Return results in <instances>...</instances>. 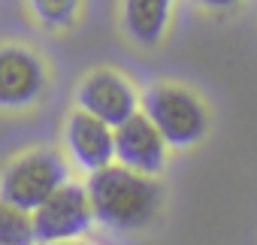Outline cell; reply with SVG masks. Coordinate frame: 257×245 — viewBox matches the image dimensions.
Segmentation results:
<instances>
[{
    "mask_svg": "<svg viewBox=\"0 0 257 245\" xmlns=\"http://www.w3.org/2000/svg\"><path fill=\"white\" fill-rule=\"evenodd\" d=\"M143 112L152 118V125L161 131L167 146L188 149L206 134V109L203 103L179 85H155L143 97Z\"/></svg>",
    "mask_w": 257,
    "mask_h": 245,
    "instance_id": "2",
    "label": "cell"
},
{
    "mask_svg": "<svg viewBox=\"0 0 257 245\" xmlns=\"http://www.w3.org/2000/svg\"><path fill=\"white\" fill-rule=\"evenodd\" d=\"M31 215H34V236L43 245L76 239L94 224V209H91V200H88V188L76 185L70 179L61 188H55Z\"/></svg>",
    "mask_w": 257,
    "mask_h": 245,
    "instance_id": "4",
    "label": "cell"
},
{
    "mask_svg": "<svg viewBox=\"0 0 257 245\" xmlns=\"http://www.w3.org/2000/svg\"><path fill=\"white\" fill-rule=\"evenodd\" d=\"M79 109L91 112L94 118L106 121L109 128H118L121 121H127L134 112H140V94L137 88L127 82L124 76L112 70H94L82 79L76 91Z\"/></svg>",
    "mask_w": 257,
    "mask_h": 245,
    "instance_id": "5",
    "label": "cell"
},
{
    "mask_svg": "<svg viewBox=\"0 0 257 245\" xmlns=\"http://www.w3.org/2000/svg\"><path fill=\"white\" fill-rule=\"evenodd\" d=\"M43 88H46V67L31 49L22 46L0 49V106L25 109L43 97Z\"/></svg>",
    "mask_w": 257,
    "mask_h": 245,
    "instance_id": "7",
    "label": "cell"
},
{
    "mask_svg": "<svg viewBox=\"0 0 257 245\" xmlns=\"http://www.w3.org/2000/svg\"><path fill=\"white\" fill-rule=\"evenodd\" d=\"M197 4H203V7H209V10H230V7L239 4V0H197Z\"/></svg>",
    "mask_w": 257,
    "mask_h": 245,
    "instance_id": "12",
    "label": "cell"
},
{
    "mask_svg": "<svg viewBox=\"0 0 257 245\" xmlns=\"http://www.w3.org/2000/svg\"><path fill=\"white\" fill-rule=\"evenodd\" d=\"M88 200L94 221L112 230H143L161 209V188L152 176L124 164H106L88 179Z\"/></svg>",
    "mask_w": 257,
    "mask_h": 245,
    "instance_id": "1",
    "label": "cell"
},
{
    "mask_svg": "<svg viewBox=\"0 0 257 245\" xmlns=\"http://www.w3.org/2000/svg\"><path fill=\"white\" fill-rule=\"evenodd\" d=\"M31 13L37 16V22L43 28H67L73 25L76 13H79V0H28Z\"/></svg>",
    "mask_w": 257,
    "mask_h": 245,
    "instance_id": "11",
    "label": "cell"
},
{
    "mask_svg": "<svg viewBox=\"0 0 257 245\" xmlns=\"http://www.w3.org/2000/svg\"><path fill=\"white\" fill-rule=\"evenodd\" d=\"M52 245H82V242H76V239H67V242H52Z\"/></svg>",
    "mask_w": 257,
    "mask_h": 245,
    "instance_id": "13",
    "label": "cell"
},
{
    "mask_svg": "<svg viewBox=\"0 0 257 245\" xmlns=\"http://www.w3.org/2000/svg\"><path fill=\"white\" fill-rule=\"evenodd\" d=\"M115 137V158L118 164L131 167L137 173L155 176L167 164V140L161 131L152 125V118L146 112H134L127 121H121L118 128H112Z\"/></svg>",
    "mask_w": 257,
    "mask_h": 245,
    "instance_id": "6",
    "label": "cell"
},
{
    "mask_svg": "<svg viewBox=\"0 0 257 245\" xmlns=\"http://www.w3.org/2000/svg\"><path fill=\"white\" fill-rule=\"evenodd\" d=\"M173 0H124V28L134 43L158 46L170 25Z\"/></svg>",
    "mask_w": 257,
    "mask_h": 245,
    "instance_id": "9",
    "label": "cell"
},
{
    "mask_svg": "<svg viewBox=\"0 0 257 245\" xmlns=\"http://www.w3.org/2000/svg\"><path fill=\"white\" fill-rule=\"evenodd\" d=\"M0 245H37L34 215L0 197Z\"/></svg>",
    "mask_w": 257,
    "mask_h": 245,
    "instance_id": "10",
    "label": "cell"
},
{
    "mask_svg": "<svg viewBox=\"0 0 257 245\" xmlns=\"http://www.w3.org/2000/svg\"><path fill=\"white\" fill-rule=\"evenodd\" d=\"M67 182V161L55 149H37L16 158L0 176V197L34 212L55 188Z\"/></svg>",
    "mask_w": 257,
    "mask_h": 245,
    "instance_id": "3",
    "label": "cell"
},
{
    "mask_svg": "<svg viewBox=\"0 0 257 245\" xmlns=\"http://www.w3.org/2000/svg\"><path fill=\"white\" fill-rule=\"evenodd\" d=\"M64 143H67V152L70 158L94 173L106 164L115 161V137H112V128L106 125V121L94 118L91 112L79 109L67 118V128H64Z\"/></svg>",
    "mask_w": 257,
    "mask_h": 245,
    "instance_id": "8",
    "label": "cell"
}]
</instances>
